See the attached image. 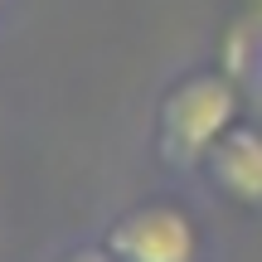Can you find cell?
Returning <instances> with one entry per match:
<instances>
[{"label": "cell", "instance_id": "cell-1", "mask_svg": "<svg viewBox=\"0 0 262 262\" xmlns=\"http://www.w3.org/2000/svg\"><path fill=\"white\" fill-rule=\"evenodd\" d=\"M233 131V88L219 78H189L185 88H175L165 102V122H160V141L170 146V156L199 160Z\"/></svg>", "mask_w": 262, "mask_h": 262}, {"label": "cell", "instance_id": "cell-2", "mask_svg": "<svg viewBox=\"0 0 262 262\" xmlns=\"http://www.w3.org/2000/svg\"><path fill=\"white\" fill-rule=\"evenodd\" d=\"M107 248L122 262H194L199 238L175 204H141L112 224Z\"/></svg>", "mask_w": 262, "mask_h": 262}, {"label": "cell", "instance_id": "cell-3", "mask_svg": "<svg viewBox=\"0 0 262 262\" xmlns=\"http://www.w3.org/2000/svg\"><path fill=\"white\" fill-rule=\"evenodd\" d=\"M214 180L243 204H262V131L233 126L214 150H209Z\"/></svg>", "mask_w": 262, "mask_h": 262}, {"label": "cell", "instance_id": "cell-4", "mask_svg": "<svg viewBox=\"0 0 262 262\" xmlns=\"http://www.w3.org/2000/svg\"><path fill=\"white\" fill-rule=\"evenodd\" d=\"M63 262H122L112 253V248H88V253H73V257H63Z\"/></svg>", "mask_w": 262, "mask_h": 262}]
</instances>
